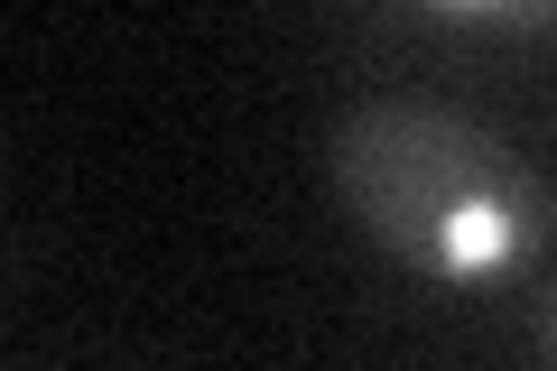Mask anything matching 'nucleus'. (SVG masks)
<instances>
[{"mask_svg":"<svg viewBox=\"0 0 557 371\" xmlns=\"http://www.w3.org/2000/svg\"><path fill=\"white\" fill-rule=\"evenodd\" d=\"M325 176L344 214L428 279H502L548 223L539 176L502 131L437 94H362L325 139Z\"/></svg>","mask_w":557,"mask_h":371,"instance_id":"1","label":"nucleus"},{"mask_svg":"<svg viewBox=\"0 0 557 371\" xmlns=\"http://www.w3.org/2000/svg\"><path fill=\"white\" fill-rule=\"evenodd\" d=\"M418 28H493V38H539L557 28V0H456V10H409Z\"/></svg>","mask_w":557,"mask_h":371,"instance_id":"2","label":"nucleus"},{"mask_svg":"<svg viewBox=\"0 0 557 371\" xmlns=\"http://www.w3.org/2000/svg\"><path fill=\"white\" fill-rule=\"evenodd\" d=\"M539 353H548V371H557V279H548V297H539Z\"/></svg>","mask_w":557,"mask_h":371,"instance_id":"3","label":"nucleus"}]
</instances>
